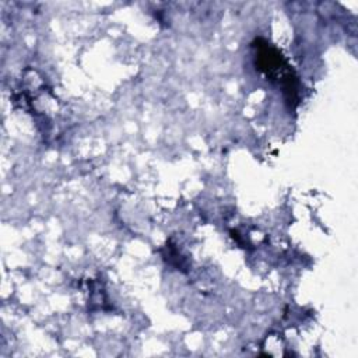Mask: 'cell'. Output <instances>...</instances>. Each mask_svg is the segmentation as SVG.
<instances>
[{
  "mask_svg": "<svg viewBox=\"0 0 358 358\" xmlns=\"http://www.w3.org/2000/svg\"><path fill=\"white\" fill-rule=\"evenodd\" d=\"M255 48L256 69H259L270 81L281 85L284 94L287 95V99L289 102H295L298 95L296 80L291 66L287 63L281 52L262 39L256 41Z\"/></svg>",
  "mask_w": 358,
  "mask_h": 358,
  "instance_id": "1",
  "label": "cell"
}]
</instances>
